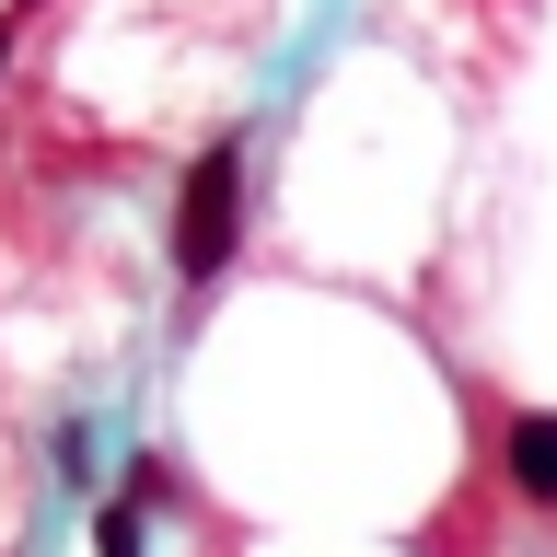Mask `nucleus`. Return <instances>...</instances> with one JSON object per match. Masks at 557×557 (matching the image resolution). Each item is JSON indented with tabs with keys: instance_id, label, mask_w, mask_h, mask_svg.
Listing matches in <instances>:
<instances>
[{
	"instance_id": "nucleus-1",
	"label": "nucleus",
	"mask_w": 557,
	"mask_h": 557,
	"mask_svg": "<svg viewBox=\"0 0 557 557\" xmlns=\"http://www.w3.org/2000/svg\"><path fill=\"white\" fill-rule=\"evenodd\" d=\"M233 233H244V139H209L186 163V198H174V268L221 278L233 268Z\"/></svg>"
},
{
	"instance_id": "nucleus-2",
	"label": "nucleus",
	"mask_w": 557,
	"mask_h": 557,
	"mask_svg": "<svg viewBox=\"0 0 557 557\" xmlns=\"http://www.w3.org/2000/svg\"><path fill=\"white\" fill-rule=\"evenodd\" d=\"M499 476H511L534 511H557V418H546V407L511 418V442H499Z\"/></svg>"
},
{
	"instance_id": "nucleus-3",
	"label": "nucleus",
	"mask_w": 557,
	"mask_h": 557,
	"mask_svg": "<svg viewBox=\"0 0 557 557\" xmlns=\"http://www.w3.org/2000/svg\"><path fill=\"white\" fill-rule=\"evenodd\" d=\"M94 546H104V557H139V546H151V499H139V487L94 511Z\"/></svg>"
},
{
	"instance_id": "nucleus-4",
	"label": "nucleus",
	"mask_w": 557,
	"mask_h": 557,
	"mask_svg": "<svg viewBox=\"0 0 557 557\" xmlns=\"http://www.w3.org/2000/svg\"><path fill=\"white\" fill-rule=\"evenodd\" d=\"M0 59H12V24H0Z\"/></svg>"
}]
</instances>
